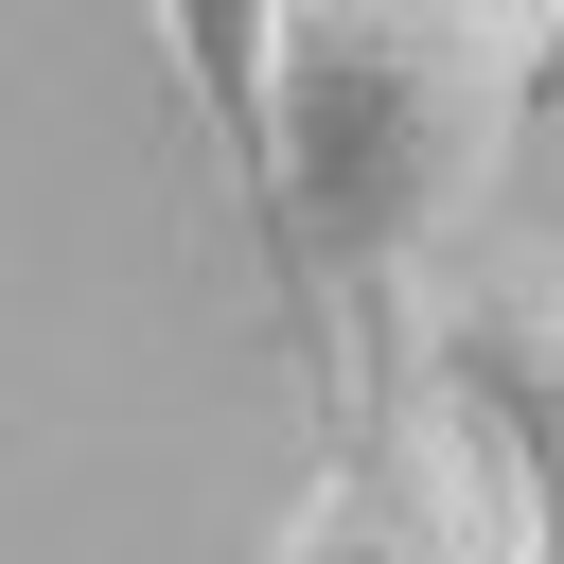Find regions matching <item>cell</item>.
Masks as SVG:
<instances>
[{"mask_svg":"<svg viewBox=\"0 0 564 564\" xmlns=\"http://www.w3.org/2000/svg\"><path fill=\"white\" fill-rule=\"evenodd\" d=\"M529 141V0H282L264 35V176L247 264L317 388V423L423 370V317Z\"/></svg>","mask_w":564,"mask_h":564,"instance_id":"6da1fadb","label":"cell"},{"mask_svg":"<svg viewBox=\"0 0 564 564\" xmlns=\"http://www.w3.org/2000/svg\"><path fill=\"white\" fill-rule=\"evenodd\" d=\"M282 564H529V511H511L494 423H476L441 370H405L388 405L335 423L317 494L282 511Z\"/></svg>","mask_w":564,"mask_h":564,"instance_id":"7a4b0ae2","label":"cell"},{"mask_svg":"<svg viewBox=\"0 0 564 564\" xmlns=\"http://www.w3.org/2000/svg\"><path fill=\"white\" fill-rule=\"evenodd\" d=\"M423 370L494 423L511 511H529V564H564V264H546V247L458 264V282H441V317H423Z\"/></svg>","mask_w":564,"mask_h":564,"instance_id":"3957f363","label":"cell"},{"mask_svg":"<svg viewBox=\"0 0 564 564\" xmlns=\"http://www.w3.org/2000/svg\"><path fill=\"white\" fill-rule=\"evenodd\" d=\"M264 35H282V0H159V70H176L229 212H247V176H264Z\"/></svg>","mask_w":564,"mask_h":564,"instance_id":"277c9868","label":"cell"},{"mask_svg":"<svg viewBox=\"0 0 564 564\" xmlns=\"http://www.w3.org/2000/svg\"><path fill=\"white\" fill-rule=\"evenodd\" d=\"M564 106V0H529V123Z\"/></svg>","mask_w":564,"mask_h":564,"instance_id":"5b68a950","label":"cell"}]
</instances>
